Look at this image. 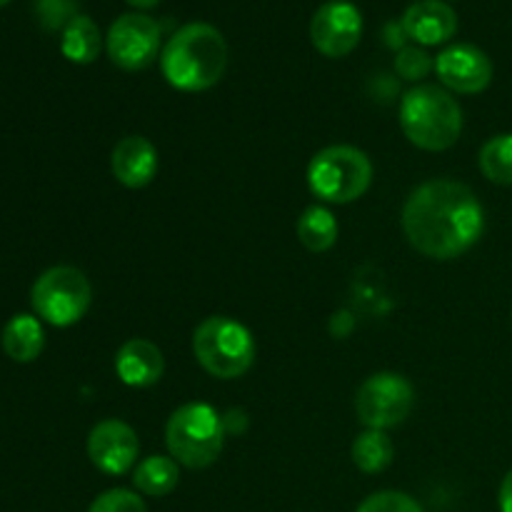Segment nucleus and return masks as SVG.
<instances>
[{
	"instance_id": "obj_9",
	"label": "nucleus",
	"mask_w": 512,
	"mask_h": 512,
	"mask_svg": "<svg viewBox=\"0 0 512 512\" xmlns=\"http://www.w3.org/2000/svg\"><path fill=\"white\" fill-rule=\"evenodd\" d=\"M113 65L123 70H145L163 53L158 20L145 13H125L113 20L105 40Z\"/></svg>"
},
{
	"instance_id": "obj_27",
	"label": "nucleus",
	"mask_w": 512,
	"mask_h": 512,
	"mask_svg": "<svg viewBox=\"0 0 512 512\" xmlns=\"http://www.w3.org/2000/svg\"><path fill=\"white\" fill-rule=\"evenodd\" d=\"M125 3L133 5V8H138V10H150V8H155L160 0H125Z\"/></svg>"
},
{
	"instance_id": "obj_13",
	"label": "nucleus",
	"mask_w": 512,
	"mask_h": 512,
	"mask_svg": "<svg viewBox=\"0 0 512 512\" xmlns=\"http://www.w3.org/2000/svg\"><path fill=\"white\" fill-rule=\"evenodd\" d=\"M400 28L415 45H443L458 33V13L445 0H418L403 13Z\"/></svg>"
},
{
	"instance_id": "obj_24",
	"label": "nucleus",
	"mask_w": 512,
	"mask_h": 512,
	"mask_svg": "<svg viewBox=\"0 0 512 512\" xmlns=\"http://www.w3.org/2000/svg\"><path fill=\"white\" fill-rule=\"evenodd\" d=\"M435 68V60L418 45H405L395 58V70L405 80H423Z\"/></svg>"
},
{
	"instance_id": "obj_7",
	"label": "nucleus",
	"mask_w": 512,
	"mask_h": 512,
	"mask_svg": "<svg viewBox=\"0 0 512 512\" xmlns=\"http://www.w3.org/2000/svg\"><path fill=\"white\" fill-rule=\"evenodd\" d=\"M93 300V288L83 270L58 265L40 275L30 290L35 315L53 328H70L85 318Z\"/></svg>"
},
{
	"instance_id": "obj_2",
	"label": "nucleus",
	"mask_w": 512,
	"mask_h": 512,
	"mask_svg": "<svg viewBox=\"0 0 512 512\" xmlns=\"http://www.w3.org/2000/svg\"><path fill=\"white\" fill-rule=\"evenodd\" d=\"M228 68V43L210 23H188L170 35L160 53V70L175 90L203 93L220 83Z\"/></svg>"
},
{
	"instance_id": "obj_15",
	"label": "nucleus",
	"mask_w": 512,
	"mask_h": 512,
	"mask_svg": "<svg viewBox=\"0 0 512 512\" xmlns=\"http://www.w3.org/2000/svg\"><path fill=\"white\" fill-rule=\"evenodd\" d=\"M115 373L128 388H153L163 378L165 358L150 340L130 338L115 355Z\"/></svg>"
},
{
	"instance_id": "obj_11",
	"label": "nucleus",
	"mask_w": 512,
	"mask_h": 512,
	"mask_svg": "<svg viewBox=\"0 0 512 512\" xmlns=\"http://www.w3.org/2000/svg\"><path fill=\"white\" fill-rule=\"evenodd\" d=\"M435 73L450 93L475 95L493 83V60L478 45L458 43L435 58Z\"/></svg>"
},
{
	"instance_id": "obj_16",
	"label": "nucleus",
	"mask_w": 512,
	"mask_h": 512,
	"mask_svg": "<svg viewBox=\"0 0 512 512\" xmlns=\"http://www.w3.org/2000/svg\"><path fill=\"white\" fill-rule=\"evenodd\" d=\"M45 348L43 323L35 315L20 313L3 328V350L15 363H33Z\"/></svg>"
},
{
	"instance_id": "obj_22",
	"label": "nucleus",
	"mask_w": 512,
	"mask_h": 512,
	"mask_svg": "<svg viewBox=\"0 0 512 512\" xmlns=\"http://www.w3.org/2000/svg\"><path fill=\"white\" fill-rule=\"evenodd\" d=\"M355 512H423L420 503L400 490H380L368 495Z\"/></svg>"
},
{
	"instance_id": "obj_28",
	"label": "nucleus",
	"mask_w": 512,
	"mask_h": 512,
	"mask_svg": "<svg viewBox=\"0 0 512 512\" xmlns=\"http://www.w3.org/2000/svg\"><path fill=\"white\" fill-rule=\"evenodd\" d=\"M10 3V0H0V8H3V5H8Z\"/></svg>"
},
{
	"instance_id": "obj_14",
	"label": "nucleus",
	"mask_w": 512,
	"mask_h": 512,
	"mask_svg": "<svg viewBox=\"0 0 512 512\" xmlns=\"http://www.w3.org/2000/svg\"><path fill=\"white\" fill-rule=\"evenodd\" d=\"M110 170L125 188H145L158 173V150L143 135H128L113 148Z\"/></svg>"
},
{
	"instance_id": "obj_4",
	"label": "nucleus",
	"mask_w": 512,
	"mask_h": 512,
	"mask_svg": "<svg viewBox=\"0 0 512 512\" xmlns=\"http://www.w3.org/2000/svg\"><path fill=\"white\" fill-rule=\"evenodd\" d=\"M225 418L208 403H188L175 410L165 425L170 458L190 470H203L218 460L225 443Z\"/></svg>"
},
{
	"instance_id": "obj_23",
	"label": "nucleus",
	"mask_w": 512,
	"mask_h": 512,
	"mask_svg": "<svg viewBox=\"0 0 512 512\" xmlns=\"http://www.w3.org/2000/svg\"><path fill=\"white\" fill-rule=\"evenodd\" d=\"M88 512H148V508H145L143 498L138 493H133V490L113 488L98 495Z\"/></svg>"
},
{
	"instance_id": "obj_12",
	"label": "nucleus",
	"mask_w": 512,
	"mask_h": 512,
	"mask_svg": "<svg viewBox=\"0 0 512 512\" xmlns=\"http://www.w3.org/2000/svg\"><path fill=\"white\" fill-rule=\"evenodd\" d=\"M140 443L135 430L123 420H100L88 435V458L100 473L125 475L138 463Z\"/></svg>"
},
{
	"instance_id": "obj_3",
	"label": "nucleus",
	"mask_w": 512,
	"mask_h": 512,
	"mask_svg": "<svg viewBox=\"0 0 512 512\" xmlns=\"http://www.w3.org/2000/svg\"><path fill=\"white\" fill-rule=\"evenodd\" d=\"M400 128L420 150H448L463 133V108L440 85H415L400 100Z\"/></svg>"
},
{
	"instance_id": "obj_26",
	"label": "nucleus",
	"mask_w": 512,
	"mask_h": 512,
	"mask_svg": "<svg viewBox=\"0 0 512 512\" xmlns=\"http://www.w3.org/2000/svg\"><path fill=\"white\" fill-rule=\"evenodd\" d=\"M498 503H500V512H512V470L505 475L503 483H500Z\"/></svg>"
},
{
	"instance_id": "obj_21",
	"label": "nucleus",
	"mask_w": 512,
	"mask_h": 512,
	"mask_svg": "<svg viewBox=\"0 0 512 512\" xmlns=\"http://www.w3.org/2000/svg\"><path fill=\"white\" fill-rule=\"evenodd\" d=\"M480 170L490 183L512 185V133L490 138L480 148Z\"/></svg>"
},
{
	"instance_id": "obj_17",
	"label": "nucleus",
	"mask_w": 512,
	"mask_h": 512,
	"mask_svg": "<svg viewBox=\"0 0 512 512\" xmlns=\"http://www.w3.org/2000/svg\"><path fill=\"white\" fill-rule=\"evenodd\" d=\"M103 48V38L95 25L93 18L88 15H75L68 25L63 28V38H60V50L70 63L88 65L93 63Z\"/></svg>"
},
{
	"instance_id": "obj_20",
	"label": "nucleus",
	"mask_w": 512,
	"mask_h": 512,
	"mask_svg": "<svg viewBox=\"0 0 512 512\" xmlns=\"http://www.w3.org/2000/svg\"><path fill=\"white\" fill-rule=\"evenodd\" d=\"M350 455H353L355 468L368 475H375L390 468L395 458V445L385 430H365V433L355 438Z\"/></svg>"
},
{
	"instance_id": "obj_10",
	"label": "nucleus",
	"mask_w": 512,
	"mask_h": 512,
	"mask_svg": "<svg viewBox=\"0 0 512 512\" xmlns=\"http://www.w3.org/2000/svg\"><path fill=\"white\" fill-rule=\"evenodd\" d=\"M363 38V15L350 0H328L310 20V43L325 58H345Z\"/></svg>"
},
{
	"instance_id": "obj_1",
	"label": "nucleus",
	"mask_w": 512,
	"mask_h": 512,
	"mask_svg": "<svg viewBox=\"0 0 512 512\" xmlns=\"http://www.w3.org/2000/svg\"><path fill=\"white\" fill-rule=\"evenodd\" d=\"M483 230V205L478 195L458 180H428L418 185L403 205L405 238L425 258H460L483 238Z\"/></svg>"
},
{
	"instance_id": "obj_25",
	"label": "nucleus",
	"mask_w": 512,
	"mask_h": 512,
	"mask_svg": "<svg viewBox=\"0 0 512 512\" xmlns=\"http://www.w3.org/2000/svg\"><path fill=\"white\" fill-rule=\"evenodd\" d=\"M35 13L43 28H65L75 18V0H35Z\"/></svg>"
},
{
	"instance_id": "obj_18",
	"label": "nucleus",
	"mask_w": 512,
	"mask_h": 512,
	"mask_svg": "<svg viewBox=\"0 0 512 512\" xmlns=\"http://www.w3.org/2000/svg\"><path fill=\"white\" fill-rule=\"evenodd\" d=\"M180 483V470L173 458L165 455H150L140 460L133 470V485L138 493L150 495V498H163L170 495Z\"/></svg>"
},
{
	"instance_id": "obj_6",
	"label": "nucleus",
	"mask_w": 512,
	"mask_h": 512,
	"mask_svg": "<svg viewBox=\"0 0 512 512\" xmlns=\"http://www.w3.org/2000/svg\"><path fill=\"white\" fill-rule=\"evenodd\" d=\"M373 183V163L353 145H330L308 165L310 193L330 205H348L363 198Z\"/></svg>"
},
{
	"instance_id": "obj_5",
	"label": "nucleus",
	"mask_w": 512,
	"mask_h": 512,
	"mask_svg": "<svg viewBox=\"0 0 512 512\" xmlns=\"http://www.w3.org/2000/svg\"><path fill=\"white\" fill-rule=\"evenodd\" d=\"M193 353L200 368L218 380L243 378L255 363L253 333L228 315H210L195 328Z\"/></svg>"
},
{
	"instance_id": "obj_8",
	"label": "nucleus",
	"mask_w": 512,
	"mask_h": 512,
	"mask_svg": "<svg viewBox=\"0 0 512 512\" xmlns=\"http://www.w3.org/2000/svg\"><path fill=\"white\" fill-rule=\"evenodd\" d=\"M415 405V390L398 373H375L355 395V413L368 430H390L405 423Z\"/></svg>"
},
{
	"instance_id": "obj_19",
	"label": "nucleus",
	"mask_w": 512,
	"mask_h": 512,
	"mask_svg": "<svg viewBox=\"0 0 512 512\" xmlns=\"http://www.w3.org/2000/svg\"><path fill=\"white\" fill-rule=\"evenodd\" d=\"M298 238L310 253H325L338 243V220L325 205H310L298 218Z\"/></svg>"
}]
</instances>
